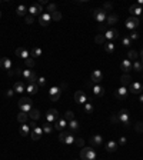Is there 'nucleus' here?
Here are the masks:
<instances>
[{
	"label": "nucleus",
	"mask_w": 143,
	"mask_h": 160,
	"mask_svg": "<svg viewBox=\"0 0 143 160\" xmlns=\"http://www.w3.org/2000/svg\"><path fill=\"white\" fill-rule=\"evenodd\" d=\"M85 112L88 113V114H90V113H93V105L92 103H85Z\"/></svg>",
	"instance_id": "obj_42"
},
{
	"label": "nucleus",
	"mask_w": 143,
	"mask_h": 160,
	"mask_svg": "<svg viewBox=\"0 0 143 160\" xmlns=\"http://www.w3.org/2000/svg\"><path fill=\"white\" fill-rule=\"evenodd\" d=\"M93 17H95V20L97 21V23H103V21H106V19H107L106 11L103 10V9H95L93 10Z\"/></svg>",
	"instance_id": "obj_5"
},
{
	"label": "nucleus",
	"mask_w": 143,
	"mask_h": 160,
	"mask_svg": "<svg viewBox=\"0 0 143 160\" xmlns=\"http://www.w3.org/2000/svg\"><path fill=\"white\" fill-rule=\"evenodd\" d=\"M112 122H113V123H117V122H119V117H117V113H115V114H112Z\"/></svg>",
	"instance_id": "obj_52"
},
{
	"label": "nucleus",
	"mask_w": 143,
	"mask_h": 160,
	"mask_svg": "<svg viewBox=\"0 0 143 160\" xmlns=\"http://www.w3.org/2000/svg\"><path fill=\"white\" fill-rule=\"evenodd\" d=\"M6 95H7V97H11L14 95V90H13V89H9V90L6 92Z\"/></svg>",
	"instance_id": "obj_55"
},
{
	"label": "nucleus",
	"mask_w": 143,
	"mask_h": 160,
	"mask_svg": "<svg viewBox=\"0 0 143 160\" xmlns=\"http://www.w3.org/2000/svg\"><path fill=\"white\" fill-rule=\"evenodd\" d=\"M90 80H92V83H95V85H99L100 82L103 80V73H102L100 70H95V72H92Z\"/></svg>",
	"instance_id": "obj_12"
},
{
	"label": "nucleus",
	"mask_w": 143,
	"mask_h": 160,
	"mask_svg": "<svg viewBox=\"0 0 143 160\" xmlns=\"http://www.w3.org/2000/svg\"><path fill=\"white\" fill-rule=\"evenodd\" d=\"M92 92H93V95L95 96H103L105 95V87L100 85H95L93 87H92Z\"/></svg>",
	"instance_id": "obj_20"
},
{
	"label": "nucleus",
	"mask_w": 143,
	"mask_h": 160,
	"mask_svg": "<svg viewBox=\"0 0 143 160\" xmlns=\"http://www.w3.org/2000/svg\"><path fill=\"white\" fill-rule=\"evenodd\" d=\"M80 157H82V160H95L96 159V151L92 147H83L80 150Z\"/></svg>",
	"instance_id": "obj_2"
},
{
	"label": "nucleus",
	"mask_w": 143,
	"mask_h": 160,
	"mask_svg": "<svg viewBox=\"0 0 143 160\" xmlns=\"http://www.w3.org/2000/svg\"><path fill=\"white\" fill-rule=\"evenodd\" d=\"M132 67L134 69V70H136V72H140V70H143V64L140 63L139 60H136V62L132 64Z\"/></svg>",
	"instance_id": "obj_39"
},
{
	"label": "nucleus",
	"mask_w": 143,
	"mask_h": 160,
	"mask_svg": "<svg viewBox=\"0 0 143 160\" xmlns=\"http://www.w3.org/2000/svg\"><path fill=\"white\" fill-rule=\"evenodd\" d=\"M120 83L123 87H129V86L132 85V77L130 75H123L120 77Z\"/></svg>",
	"instance_id": "obj_22"
},
{
	"label": "nucleus",
	"mask_w": 143,
	"mask_h": 160,
	"mask_svg": "<svg viewBox=\"0 0 143 160\" xmlns=\"http://www.w3.org/2000/svg\"><path fill=\"white\" fill-rule=\"evenodd\" d=\"M19 109H20V112L30 113V110L33 109V107H32V99H29V97H22V99L19 100Z\"/></svg>",
	"instance_id": "obj_1"
},
{
	"label": "nucleus",
	"mask_w": 143,
	"mask_h": 160,
	"mask_svg": "<svg viewBox=\"0 0 143 160\" xmlns=\"http://www.w3.org/2000/svg\"><path fill=\"white\" fill-rule=\"evenodd\" d=\"M129 11L133 14V17H139L140 14H142V7L140 6H137V4H132L130 7H129Z\"/></svg>",
	"instance_id": "obj_18"
},
{
	"label": "nucleus",
	"mask_w": 143,
	"mask_h": 160,
	"mask_svg": "<svg viewBox=\"0 0 143 160\" xmlns=\"http://www.w3.org/2000/svg\"><path fill=\"white\" fill-rule=\"evenodd\" d=\"M22 72H23V70L20 69V67H16V69H14V73H16L17 76H20V75H22Z\"/></svg>",
	"instance_id": "obj_56"
},
{
	"label": "nucleus",
	"mask_w": 143,
	"mask_h": 160,
	"mask_svg": "<svg viewBox=\"0 0 143 160\" xmlns=\"http://www.w3.org/2000/svg\"><path fill=\"white\" fill-rule=\"evenodd\" d=\"M119 144H120V146H125V144H126V137L122 136L120 139H119Z\"/></svg>",
	"instance_id": "obj_54"
},
{
	"label": "nucleus",
	"mask_w": 143,
	"mask_h": 160,
	"mask_svg": "<svg viewBox=\"0 0 143 160\" xmlns=\"http://www.w3.org/2000/svg\"><path fill=\"white\" fill-rule=\"evenodd\" d=\"M36 9H37V13H40V11H43V7H42V4H36Z\"/></svg>",
	"instance_id": "obj_57"
},
{
	"label": "nucleus",
	"mask_w": 143,
	"mask_h": 160,
	"mask_svg": "<svg viewBox=\"0 0 143 160\" xmlns=\"http://www.w3.org/2000/svg\"><path fill=\"white\" fill-rule=\"evenodd\" d=\"M37 90H39V86L36 85V83H29V85L26 86V92L30 93V95H36Z\"/></svg>",
	"instance_id": "obj_24"
},
{
	"label": "nucleus",
	"mask_w": 143,
	"mask_h": 160,
	"mask_svg": "<svg viewBox=\"0 0 143 160\" xmlns=\"http://www.w3.org/2000/svg\"><path fill=\"white\" fill-rule=\"evenodd\" d=\"M139 57H143V50L140 52V54H139Z\"/></svg>",
	"instance_id": "obj_60"
},
{
	"label": "nucleus",
	"mask_w": 143,
	"mask_h": 160,
	"mask_svg": "<svg viewBox=\"0 0 143 160\" xmlns=\"http://www.w3.org/2000/svg\"><path fill=\"white\" fill-rule=\"evenodd\" d=\"M67 126L70 127L72 132H77V130L80 129V123H79L77 120H72V122H69V123H67Z\"/></svg>",
	"instance_id": "obj_29"
},
{
	"label": "nucleus",
	"mask_w": 143,
	"mask_h": 160,
	"mask_svg": "<svg viewBox=\"0 0 143 160\" xmlns=\"http://www.w3.org/2000/svg\"><path fill=\"white\" fill-rule=\"evenodd\" d=\"M122 43H123V46L129 47V46L132 44V40L129 39V36H126V37H123V39H122Z\"/></svg>",
	"instance_id": "obj_46"
},
{
	"label": "nucleus",
	"mask_w": 143,
	"mask_h": 160,
	"mask_svg": "<svg viewBox=\"0 0 143 160\" xmlns=\"http://www.w3.org/2000/svg\"><path fill=\"white\" fill-rule=\"evenodd\" d=\"M50 21H52V14H49V13H43V14L39 17V23H40L42 26H49Z\"/></svg>",
	"instance_id": "obj_16"
},
{
	"label": "nucleus",
	"mask_w": 143,
	"mask_h": 160,
	"mask_svg": "<svg viewBox=\"0 0 143 160\" xmlns=\"http://www.w3.org/2000/svg\"><path fill=\"white\" fill-rule=\"evenodd\" d=\"M95 40H96V43L102 44V43H105L106 39H105V36H103V34H99V36H96V39H95Z\"/></svg>",
	"instance_id": "obj_48"
},
{
	"label": "nucleus",
	"mask_w": 143,
	"mask_h": 160,
	"mask_svg": "<svg viewBox=\"0 0 143 160\" xmlns=\"http://www.w3.org/2000/svg\"><path fill=\"white\" fill-rule=\"evenodd\" d=\"M27 11H29V14H30V16H33V17L39 14V13H37V9H36V4H32L30 7H27Z\"/></svg>",
	"instance_id": "obj_38"
},
{
	"label": "nucleus",
	"mask_w": 143,
	"mask_h": 160,
	"mask_svg": "<svg viewBox=\"0 0 143 160\" xmlns=\"http://www.w3.org/2000/svg\"><path fill=\"white\" fill-rule=\"evenodd\" d=\"M67 134H69L67 132H60V134H59V140H60V142L63 143V142H65V139H66Z\"/></svg>",
	"instance_id": "obj_49"
},
{
	"label": "nucleus",
	"mask_w": 143,
	"mask_h": 160,
	"mask_svg": "<svg viewBox=\"0 0 143 160\" xmlns=\"http://www.w3.org/2000/svg\"><path fill=\"white\" fill-rule=\"evenodd\" d=\"M139 24H140V20H139V17H129L127 20H126V23H125V26L129 29V30H134L136 27H139Z\"/></svg>",
	"instance_id": "obj_6"
},
{
	"label": "nucleus",
	"mask_w": 143,
	"mask_h": 160,
	"mask_svg": "<svg viewBox=\"0 0 143 160\" xmlns=\"http://www.w3.org/2000/svg\"><path fill=\"white\" fill-rule=\"evenodd\" d=\"M24 63H26V66H27V67H30V69H32V67H34V59H32V57H29V59H26V60H24Z\"/></svg>",
	"instance_id": "obj_44"
},
{
	"label": "nucleus",
	"mask_w": 143,
	"mask_h": 160,
	"mask_svg": "<svg viewBox=\"0 0 143 160\" xmlns=\"http://www.w3.org/2000/svg\"><path fill=\"white\" fill-rule=\"evenodd\" d=\"M55 11H57V6H56V4H53V3L47 4V13H49V14H52V13H55Z\"/></svg>",
	"instance_id": "obj_41"
},
{
	"label": "nucleus",
	"mask_w": 143,
	"mask_h": 160,
	"mask_svg": "<svg viewBox=\"0 0 143 160\" xmlns=\"http://www.w3.org/2000/svg\"><path fill=\"white\" fill-rule=\"evenodd\" d=\"M30 136H32V140H39L42 136H43V129L40 127V126H36V127L30 132Z\"/></svg>",
	"instance_id": "obj_13"
},
{
	"label": "nucleus",
	"mask_w": 143,
	"mask_h": 160,
	"mask_svg": "<svg viewBox=\"0 0 143 160\" xmlns=\"http://www.w3.org/2000/svg\"><path fill=\"white\" fill-rule=\"evenodd\" d=\"M66 126H67V122L65 120V117H59L55 122V129H57V130H63Z\"/></svg>",
	"instance_id": "obj_21"
},
{
	"label": "nucleus",
	"mask_w": 143,
	"mask_h": 160,
	"mask_svg": "<svg viewBox=\"0 0 143 160\" xmlns=\"http://www.w3.org/2000/svg\"><path fill=\"white\" fill-rule=\"evenodd\" d=\"M119 20V17H117V14H115V13H110L109 16H107V19H106V24H109V26H113V24H116Z\"/></svg>",
	"instance_id": "obj_25"
},
{
	"label": "nucleus",
	"mask_w": 143,
	"mask_h": 160,
	"mask_svg": "<svg viewBox=\"0 0 143 160\" xmlns=\"http://www.w3.org/2000/svg\"><path fill=\"white\" fill-rule=\"evenodd\" d=\"M27 119H29V113H24V112H20L17 114V122L19 123H27Z\"/></svg>",
	"instance_id": "obj_27"
},
{
	"label": "nucleus",
	"mask_w": 143,
	"mask_h": 160,
	"mask_svg": "<svg viewBox=\"0 0 143 160\" xmlns=\"http://www.w3.org/2000/svg\"><path fill=\"white\" fill-rule=\"evenodd\" d=\"M13 90H14V93H23V92H26V85L22 80H17L13 86Z\"/></svg>",
	"instance_id": "obj_17"
},
{
	"label": "nucleus",
	"mask_w": 143,
	"mask_h": 160,
	"mask_svg": "<svg viewBox=\"0 0 143 160\" xmlns=\"http://www.w3.org/2000/svg\"><path fill=\"white\" fill-rule=\"evenodd\" d=\"M16 13H17V16H26V13H27V7H26L24 4H19L17 9H16Z\"/></svg>",
	"instance_id": "obj_32"
},
{
	"label": "nucleus",
	"mask_w": 143,
	"mask_h": 160,
	"mask_svg": "<svg viewBox=\"0 0 143 160\" xmlns=\"http://www.w3.org/2000/svg\"><path fill=\"white\" fill-rule=\"evenodd\" d=\"M20 134L22 136H29L30 134V126L27 123H23L22 126H20Z\"/></svg>",
	"instance_id": "obj_26"
},
{
	"label": "nucleus",
	"mask_w": 143,
	"mask_h": 160,
	"mask_svg": "<svg viewBox=\"0 0 143 160\" xmlns=\"http://www.w3.org/2000/svg\"><path fill=\"white\" fill-rule=\"evenodd\" d=\"M0 17H1V11H0Z\"/></svg>",
	"instance_id": "obj_62"
},
{
	"label": "nucleus",
	"mask_w": 143,
	"mask_h": 160,
	"mask_svg": "<svg viewBox=\"0 0 143 160\" xmlns=\"http://www.w3.org/2000/svg\"><path fill=\"white\" fill-rule=\"evenodd\" d=\"M105 50H106V53H113L115 52V43L113 42H109V43H106V46H105Z\"/></svg>",
	"instance_id": "obj_34"
},
{
	"label": "nucleus",
	"mask_w": 143,
	"mask_h": 160,
	"mask_svg": "<svg viewBox=\"0 0 143 160\" xmlns=\"http://www.w3.org/2000/svg\"><path fill=\"white\" fill-rule=\"evenodd\" d=\"M106 150L112 153V151H116L117 150V142H115V140H109L107 143H106Z\"/></svg>",
	"instance_id": "obj_23"
},
{
	"label": "nucleus",
	"mask_w": 143,
	"mask_h": 160,
	"mask_svg": "<svg viewBox=\"0 0 143 160\" xmlns=\"http://www.w3.org/2000/svg\"><path fill=\"white\" fill-rule=\"evenodd\" d=\"M29 116H30L32 120L36 122V120H39V119H40V112H39L37 109H32V110H30V113H29Z\"/></svg>",
	"instance_id": "obj_31"
},
{
	"label": "nucleus",
	"mask_w": 143,
	"mask_h": 160,
	"mask_svg": "<svg viewBox=\"0 0 143 160\" xmlns=\"http://www.w3.org/2000/svg\"><path fill=\"white\" fill-rule=\"evenodd\" d=\"M75 100H76V103H79V105H83V103L88 102V97H86V95H85V92L77 90L76 95H75Z\"/></svg>",
	"instance_id": "obj_14"
},
{
	"label": "nucleus",
	"mask_w": 143,
	"mask_h": 160,
	"mask_svg": "<svg viewBox=\"0 0 143 160\" xmlns=\"http://www.w3.org/2000/svg\"><path fill=\"white\" fill-rule=\"evenodd\" d=\"M75 143H76L77 146H79V147H83V144H85V140L83 139H80V137H79V139H76L75 140Z\"/></svg>",
	"instance_id": "obj_50"
},
{
	"label": "nucleus",
	"mask_w": 143,
	"mask_h": 160,
	"mask_svg": "<svg viewBox=\"0 0 143 160\" xmlns=\"http://www.w3.org/2000/svg\"><path fill=\"white\" fill-rule=\"evenodd\" d=\"M60 95H62L60 86H53V87L49 89V97H50L52 102H57V100L60 99Z\"/></svg>",
	"instance_id": "obj_4"
},
{
	"label": "nucleus",
	"mask_w": 143,
	"mask_h": 160,
	"mask_svg": "<svg viewBox=\"0 0 143 160\" xmlns=\"http://www.w3.org/2000/svg\"><path fill=\"white\" fill-rule=\"evenodd\" d=\"M129 39H130V40H137V39H139V33L136 32V30H133V32L129 34Z\"/></svg>",
	"instance_id": "obj_47"
},
{
	"label": "nucleus",
	"mask_w": 143,
	"mask_h": 160,
	"mask_svg": "<svg viewBox=\"0 0 143 160\" xmlns=\"http://www.w3.org/2000/svg\"><path fill=\"white\" fill-rule=\"evenodd\" d=\"M0 67H1L3 70L10 72L11 69H13V62H11L9 57H1V59H0Z\"/></svg>",
	"instance_id": "obj_9"
},
{
	"label": "nucleus",
	"mask_w": 143,
	"mask_h": 160,
	"mask_svg": "<svg viewBox=\"0 0 143 160\" xmlns=\"http://www.w3.org/2000/svg\"><path fill=\"white\" fill-rule=\"evenodd\" d=\"M65 120H66V122H72V120H75V113H73L72 110H67L66 113H65Z\"/></svg>",
	"instance_id": "obj_37"
},
{
	"label": "nucleus",
	"mask_w": 143,
	"mask_h": 160,
	"mask_svg": "<svg viewBox=\"0 0 143 160\" xmlns=\"http://www.w3.org/2000/svg\"><path fill=\"white\" fill-rule=\"evenodd\" d=\"M59 119V113H57V110L56 109H49L47 110V113H46V120H47V123H53Z\"/></svg>",
	"instance_id": "obj_8"
},
{
	"label": "nucleus",
	"mask_w": 143,
	"mask_h": 160,
	"mask_svg": "<svg viewBox=\"0 0 143 160\" xmlns=\"http://www.w3.org/2000/svg\"><path fill=\"white\" fill-rule=\"evenodd\" d=\"M16 56L17 57H22V59H29L30 57V52L27 50V49H24V47H19V49H16Z\"/></svg>",
	"instance_id": "obj_15"
},
{
	"label": "nucleus",
	"mask_w": 143,
	"mask_h": 160,
	"mask_svg": "<svg viewBox=\"0 0 143 160\" xmlns=\"http://www.w3.org/2000/svg\"><path fill=\"white\" fill-rule=\"evenodd\" d=\"M42 129H43V133H46V134H50V133L53 132L55 126H52V123H44Z\"/></svg>",
	"instance_id": "obj_33"
},
{
	"label": "nucleus",
	"mask_w": 143,
	"mask_h": 160,
	"mask_svg": "<svg viewBox=\"0 0 143 160\" xmlns=\"http://www.w3.org/2000/svg\"><path fill=\"white\" fill-rule=\"evenodd\" d=\"M127 93H129V90H127V87H123L120 86L116 92H115V97H117L119 100H125L126 97H127Z\"/></svg>",
	"instance_id": "obj_11"
},
{
	"label": "nucleus",
	"mask_w": 143,
	"mask_h": 160,
	"mask_svg": "<svg viewBox=\"0 0 143 160\" xmlns=\"http://www.w3.org/2000/svg\"><path fill=\"white\" fill-rule=\"evenodd\" d=\"M29 126H30V129H34V127H36V122L33 120V122H32V123H30Z\"/></svg>",
	"instance_id": "obj_58"
},
{
	"label": "nucleus",
	"mask_w": 143,
	"mask_h": 160,
	"mask_svg": "<svg viewBox=\"0 0 143 160\" xmlns=\"http://www.w3.org/2000/svg\"><path fill=\"white\" fill-rule=\"evenodd\" d=\"M102 142H103V137H102L100 134H95V136L90 139V143H92V144H95V146H100V144H102Z\"/></svg>",
	"instance_id": "obj_28"
},
{
	"label": "nucleus",
	"mask_w": 143,
	"mask_h": 160,
	"mask_svg": "<svg viewBox=\"0 0 143 160\" xmlns=\"http://www.w3.org/2000/svg\"><path fill=\"white\" fill-rule=\"evenodd\" d=\"M119 34H120V33H119L117 29H109V30H106V32H105L103 36H105V39H106V40H110V42H112V40L117 39V37H119Z\"/></svg>",
	"instance_id": "obj_7"
},
{
	"label": "nucleus",
	"mask_w": 143,
	"mask_h": 160,
	"mask_svg": "<svg viewBox=\"0 0 143 160\" xmlns=\"http://www.w3.org/2000/svg\"><path fill=\"white\" fill-rule=\"evenodd\" d=\"M129 92L133 95H140L143 92V86L140 85V82H133L132 85L129 86Z\"/></svg>",
	"instance_id": "obj_10"
},
{
	"label": "nucleus",
	"mask_w": 143,
	"mask_h": 160,
	"mask_svg": "<svg viewBox=\"0 0 143 160\" xmlns=\"http://www.w3.org/2000/svg\"><path fill=\"white\" fill-rule=\"evenodd\" d=\"M127 57H129V60H137V57H139V53L136 52V50H129V53H127Z\"/></svg>",
	"instance_id": "obj_36"
},
{
	"label": "nucleus",
	"mask_w": 143,
	"mask_h": 160,
	"mask_svg": "<svg viewBox=\"0 0 143 160\" xmlns=\"http://www.w3.org/2000/svg\"><path fill=\"white\" fill-rule=\"evenodd\" d=\"M139 100H140V103L143 105V93H140V96H139Z\"/></svg>",
	"instance_id": "obj_59"
},
{
	"label": "nucleus",
	"mask_w": 143,
	"mask_h": 160,
	"mask_svg": "<svg viewBox=\"0 0 143 160\" xmlns=\"http://www.w3.org/2000/svg\"><path fill=\"white\" fill-rule=\"evenodd\" d=\"M117 117H119V123H122V124H123V126H126V127H129V124H130L129 110H126V109H122L120 112L117 113Z\"/></svg>",
	"instance_id": "obj_3"
},
{
	"label": "nucleus",
	"mask_w": 143,
	"mask_h": 160,
	"mask_svg": "<svg viewBox=\"0 0 143 160\" xmlns=\"http://www.w3.org/2000/svg\"><path fill=\"white\" fill-rule=\"evenodd\" d=\"M134 130H136L137 133H143V122H137L136 126H134Z\"/></svg>",
	"instance_id": "obj_45"
},
{
	"label": "nucleus",
	"mask_w": 143,
	"mask_h": 160,
	"mask_svg": "<svg viewBox=\"0 0 143 160\" xmlns=\"http://www.w3.org/2000/svg\"><path fill=\"white\" fill-rule=\"evenodd\" d=\"M33 16H30V14H26V23H27V24H32V23H33Z\"/></svg>",
	"instance_id": "obj_51"
},
{
	"label": "nucleus",
	"mask_w": 143,
	"mask_h": 160,
	"mask_svg": "<svg viewBox=\"0 0 143 160\" xmlns=\"http://www.w3.org/2000/svg\"><path fill=\"white\" fill-rule=\"evenodd\" d=\"M140 63L143 64V57H140Z\"/></svg>",
	"instance_id": "obj_61"
},
{
	"label": "nucleus",
	"mask_w": 143,
	"mask_h": 160,
	"mask_svg": "<svg viewBox=\"0 0 143 160\" xmlns=\"http://www.w3.org/2000/svg\"><path fill=\"white\" fill-rule=\"evenodd\" d=\"M122 70L125 72V75H129V72L132 70V63H130L129 59H125L122 62Z\"/></svg>",
	"instance_id": "obj_19"
},
{
	"label": "nucleus",
	"mask_w": 143,
	"mask_h": 160,
	"mask_svg": "<svg viewBox=\"0 0 143 160\" xmlns=\"http://www.w3.org/2000/svg\"><path fill=\"white\" fill-rule=\"evenodd\" d=\"M42 56V49L40 47H33L30 50V57L32 59H36V57H40Z\"/></svg>",
	"instance_id": "obj_30"
},
{
	"label": "nucleus",
	"mask_w": 143,
	"mask_h": 160,
	"mask_svg": "<svg viewBox=\"0 0 143 160\" xmlns=\"http://www.w3.org/2000/svg\"><path fill=\"white\" fill-rule=\"evenodd\" d=\"M75 140H76V137H75L73 134H67L63 143H65V144H67V146H70V144H73V143H75Z\"/></svg>",
	"instance_id": "obj_35"
},
{
	"label": "nucleus",
	"mask_w": 143,
	"mask_h": 160,
	"mask_svg": "<svg viewBox=\"0 0 143 160\" xmlns=\"http://www.w3.org/2000/svg\"><path fill=\"white\" fill-rule=\"evenodd\" d=\"M62 19V13L57 10V11H55V13H52V20H55V21H59Z\"/></svg>",
	"instance_id": "obj_43"
},
{
	"label": "nucleus",
	"mask_w": 143,
	"mask_h": 160,
	"mask_svg": "<svg viewBox=\"0 0 143 160\" xmlns=\"http://www.w3.org/2000/svg\"><path fill=\"white\" fill-rule=\"evenodd\" d=\"M36 85L40 86V87L46 86V77H44V76H39V77H37V82H36Z\"/></svg>",
	"instance_id": "obj_40"
},
{
	"label": "nucleus",
	"mask_w": 143,
	"mask_h": 160,
	"mask_svg": "<svg viewBox=\"0 0 143 160\" xmlns=\"http://www.w3.org/2000/svg\"><path fill=\"white\" fill-rule=\"evenodd\" d=\"M110 9H112V4L110 3H105L103 4V10H110Z\"/></svg>",
	"instance_id": "obj_53"
}]
</instances>
